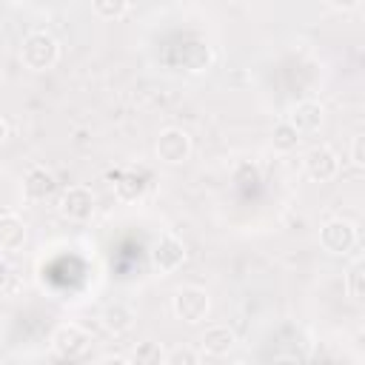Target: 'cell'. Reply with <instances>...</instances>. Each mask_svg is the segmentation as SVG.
<instances>
[{"instance_id":"9","label":"cell","mask_w":365,"mask_h":365,"mask_svg":"<svg viewBox=\"0 0 365 365\" xmlns=\"http://www.w3.org/2000/svg\"><path fill=\"white\" fill-rule=\"evenodd\" d=\"M322 120H325V111L317 100H302L297 103L291 111H288V125L302 137V134H317L322 128Z\"/></svg>"},{"instance_id":"19","label":"cell","mask_w":365,"mask_h":365,"mask_svg":"<svg viewBox=\"0 0 365 365\" xmlns=\"http://www.w3.org/2000/svg\"><path fill=\"white\" fill-rule=\"evenodd\" d=\"M165 365H202V359H200V354H197L194 348L180 345V348H174V351L165 356Z\"/></svg>"},{"instance_id":"11","label":"cell","mask_w":365,"mask_h":365,"mask_svg":"<svg viewBox=\"0 0 365 365\" xmlns=\"http://www.w3.org/2000/svg\"><path fill=\"white\" fill-rule=\"evenodd\" d=\"M29 228L17 214H0V254H17L26 245Z\"/></svg>"},{"instance_id":"20","label":"cell","mask_w":365,"mask_h":365,"mask_svg":"<svg viewBox=\"0 0 365 365\" xmlns=\"http://www.w3.org/2000/svg\"><path fill=\"white\" fill-rule=\"evenodd\" d=\"M351 165L354 168L365 165V137H359V134L351 140Z\"/></svg>"},{"instance_id":"4","label":"cell","mask_w":365,"mask_h":365,"mask_svg":"<svg viewBox=\"0 0 365 365\" xmlns=\"http://www.w3.org/2000/svg\"><path fill=\"white\" fill-rule=\"evenodd\" d=\"M319 245L334 257H345L356 245V228L348 220H328L319 228Z\"/></svg>"},{"instance_id":"23","label":"cell","mask_w":365,"mask_h":365,"mask_svg":"<svg viewBox=\"0 0 365 365\" xmlns=\"http://www.w3.org/2000/svg\"><path fill=\"white\" fill-rule=\"evenodd\" d=\"M97 365H131L125 356H103Z\"/></svg>"},{"instance_id":"12","label":"cell","mask_w":365,"mask_h":365,"mask_svg":"<svg viewBox=\"0 0 365 365\" xmlns=\"http://www.w3.org/2000/svg\"><path fill=\"white\" fill-rule=\"evenodd\" d=\"M111 185H114V194L123 200V202H134V200H140L143 194H145V188H148V182H145V177L143 174H137V171H117V174H111Z\"/></svg>"},{"instance_id":"15","label":"cell","mask_w":365,"mask_h":365,"mask_svg":"<svg viewBox=\"0 0 365 365\" xmlns=\"http://www.w3.org/2000/svg\"><path fill=\"white\" fill-rule=\"evenodd\" d=\"M271 145H274V151H294V148L299 145V134L282 120V123H277L274 131H271Z\"/></svg>"},{"instance_id":"21","label":"cell","mask_w":365,"mask_h":365,"mask_svg":"<svg viewBox=\"0 0 365 365\" xmlns=\"http://www.w3.org/2000/svg\"><path fill=\"white\" fill-rule=\"evenodd\" d=\"M9 279H11V268H9V262H6L3 254H0V291H6Z\"/></svg>"},{"instance_id":"17","label":"cell","mask_w":365,"mask_h":365,"mask_svg":"<svg viewBox=\"0 0 365 365\" xmlns=\"http://www.w3.org/2000/svg\"><path fill=\"white\" fill-rule=\"evenodd\" d=\"M131 365H165V354H163V348L157 342L148 339V342H140L137 345Z\"/></svg>"},{"instance_id":"10","label":"cell","mask_w":365,"mask_h":365,"mask_svg":"<svg viewBox=\"0 0 365 365\" xmlns=\"http://www.w3.org/2000/svg\"><path fill=\"white\" fill-rule=\"evenodd\" d=\"M54 174L48 171V168H43V165H34V168H29L26 171V177H23V194H26V200H31V202H43V200H48L51 194H54Z\"/></svg>"},{"instance_id":"24","label":"cell","mask_w":365,"mask_h":365,"mask_svg":"<svg viewBox=\"0 0 365 365\" xmlns=\"http://www.w3.org/2000/svg\"><path fill=\"white\" fill-rule=\"evenodd\" d=\"M6 137H9V123H6L3 117H0V145L6 143Z\"/></svg>"},{"instance_id":"1","label":"cell","mask_w":365,"mask_h":365,"mask_svg":"<svg viewBox=\"0 0 365 365\" xmlns=\"http://www.w3.org/2000/svg\"><path fill=\"white\" fill-rule=\"evenodd\" d=\"M60 60V43L48 31H29L20 43V63L29 71H46L54 68Z\"/></svg>"},{"instance_id":"16","label":"cell","mask_w":365,"mask_h":365,"mask_svg":"<svg viewBox=\"0 0 365 365\" xmlns=\"http://www.w3.org/2000/svg\"><path fill=\"white\" fill-rule=\"evenodd\" d=\"M345 291H348V297L356 299V302L365 297V262H362V259H356V262L348 268V274H345Z\"/></svg>"},{"instance_id":"5","label":"cell","mask_w":365,"mask_h":365,"mask_svg":"<svg viewBox=\"0 0 365 365\" xmlns=\"http://www.w3.org/2000/svg\"><path fill=\"white\" fill-rule=\"evenodd\" d=\"M154 148H157V157H160L163 163L180 165V163H185V160L191 157V137H188V131H182V128H163V131L157 134Z\"/></svg>"},{"instance_id":"2","label":"cell","mask_w":365,"mask_h":365,"mask_svg":"<svg viewBox=\"0 0 365 365\" xmlns=\"http://www.w3.org/2000/svg\"><path fill=\"white\" fill-rule=\"evenodd\" d=\"M208 308H211V299L200 285H182L171 299L174 317L182 319L185 325H200L208 317Z\"/></svg>"},{"instance_id":"14","label":"cell","mask_w":365,"mask_h":365,"mask_svg":"<svg viewBox=\"0 0 365 365\" xmlns=\"http://www.w3.org/2000/svg\"><path fill=\"white\" fill-rule=\"evenodd\" d=\"M134 319H137V314H134V308L125 305V302H111V305H106V311H103V325H106V331H111V334H125V331H131Z\"/></svg>"},{"instance_id":"6","label":"cell","mask_w":365,"mask_h":365,"mask_svg":"<svg viewBox=\"0 0 365 365\" xmlns=\"http://www.w3.org/2000/svg\"><path fill=\"white\" fill-rule=\"evenodd\" d=\"M88 342H91V336H88L80 325H74V322L60 325V328L51 334V351H54L60 359H80V356L88 351Z\"/></svg>"},{"instance_id":"18","label":"cell","mask_w":365,"mask_h":365,"mask_svg":"<svg viewBox=\"0 0 365 365\" xmlns=\"http://www.w3.org/2000/svg\"><path fill=\"white\" fill-rule=\"evenodd\" d=\"M91 9H94V14L103 17V20H120L123 14H128L131 6H128L125 0H97Z\"/></svg>"},{"instance_id":"25","label":"cell","mask_w":365,"mask_h":365,"mask_svg":"<svg viewBox=\"0 0 365 365\" xmlns=\"http://www.w3.org/2000/svg\"><path fill=\"white\" fill-rule=\"evenodd\" d=\"M231 365H248V362H231Z\"/></svg>"},{"instance_id":"7","label":"cell","mask_w":365,"mask_h":365,"mask_svg":"<svg viewBox=\"0 0 365 365\" xmlns=\"http://www.w3.org/2000/svg\"><path fill=\"white\" fill-rule=\"evenodd\" d=\"M302 165H305L308 180H314V182H331V180L339 174V157H336V151L328 148V145H314V148H308Z\"/></svg>"},{"instance_id":"22","label":"cell","mask_w":365,"mask_h":365,"mask_svg":"<svg viewBox=\"0 0 365 365\" xmlns=\"http://www.w3.org/2000/svg\"><path fill=\"white\" fill-rule=\"evenodd\" d=\"M268 365H302L297 356H291V354H279V356H274Z\"/></svg>"},{"instance_id":"8","label":"cell","mask_w":365,"mask_h":365,"mask_svg":"<svg viewBox=\"0 0 365 365\" xmlns=\"http://www.w3.org/2000/svg\"><path fill=\"white\" fill-rule=\"evenodd\" d=\"M185 262V245L180 237L174 234H163L154 248H151V265L160 271V274H174L177 268H182Z\"/></svg>"},{"instance_id":"3","label":"cell","mask_w":365,"mask_h":365,"mask_svg":"<svg viewBox=\"0 0 365 365\" xmlns=\"http://www.w3.org/2000/svg\"><path fill=\"white\" fill-rule=\"evenodd\" d=\"M94 205H97V200H94L91 188H86V185H68V188L60 194V200H57V211H60L66 220H71V222H86V220H91Z\"/></svg>"},{"instance_id":"13","label":"cell","mask_w":365,"mask_h":365,"mask_svg":"<svg viewBox=\"0 0 365 365\" xmlns=\"http://www.w3.org/2000/svg\"><path fill=\"white\" fill-rule=\"evenodd\" d=\"M234 342H237V336L228 325H211V328H205V334L200 339V345L208 356H225L234 348Z\"/></svg>"}]
</instances>
